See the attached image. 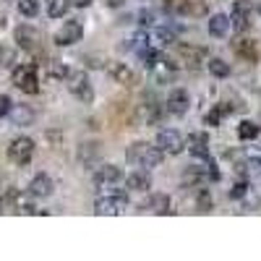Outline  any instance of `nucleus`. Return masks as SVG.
<instances>
[{
	"mask_svg": "<svg viewBox=\"0 0 261 261\" xmlns=\"http://www.w3.org/2000/svg\"><path fill=\"white\" fill-rule=\"evenodd\" d=\"M162 157H165V151L154 144H146V141H136V144H130L125 149V160L130 165H136V167H144V170H151V167H160L162 165Z\"/></svg>",
	"mask_w": 261,
	"mask_h": 261,
	"instance_id": "f257e3e1",
	"label": "nucleus"
},
{
	"mask_svg": "<svg viewBox=\"0 0 261 261\" xmlns=\"http://www.w3.org/2000/svg\"><path fill=\"white\" fill-rule=\"evenodd\" d=\"M128 201H130V193H128V191H123V188H110V193L99 196V199L94 201V214H99V217H118V214H125Z\"/></svg>",
	"mask_w": 261,
	"mask_h": 261,
	"instance_id": "f03ea898",
	"label": "nucleus"
},
{
	"mask_svg": "<svg viewBox=\"0 0 261 261\" xmlns=\"http://www.w3.org/2000/svg\"><path fill=\"white\" fill-rule=\"evenodd\" d=\"M11 81H13L16 89H21L24 94H37V92H39V79H37V65H34V63L16 65Z\"/></svg>",
	"mask_w": 261,
	"mask_h": 261,
	"instance_id": "7ed1b4c3",
	"label": "nucleus"
},
{
	"mask_svg": "<svg viewBox=\"0 0 261 261\" xmlns=\"http://www.w3.org/2000/svg\"><path fill=\"white\" fill-rule=\"evenodd\" d=\"M65 86H68V92L76 99H81L86 105L94 99V89H92V81H89V73L86 71H71L68 79H65Z\"/></svg>",
	"mask_w": 261,
	"mask_h": 261,
	"instance_id": "20e7f679",
	"label": "nucleus"
},
{
	"mask_svg": "<svg viewBox=\"0 0 261 261\" xmlns=\"http://www.w3.org/2000/svg\"><path fill=\"white\" fill-rule=\"evenodd\" d=\"M34 157V141L29 136H16L11 144H8V160L16 165V167H24L29 165Z\"/></svg>",
	"mask_w": 261,
	"mask_h": 261,
	"instance_id": "39448f33",
	"label": "nucleus"
},
{
	"mask_svg": "<svg viewBox=\"0 0 261 261\" xmlns=\"http://www.w3.org/2000/svg\"><path fill=\"white\" fill-rule=\"evenodd\" d=\"M157 146L165 151V154H170V157H178L180 151L188 149V146H186V136L180 134V130H175V128H165V130H160Z\"/></svg>",
	"mask_w": 261,
	"mask_h": 261,
	"instance_id": "423d86ee",
	"label": "nucleus"
},
{
	"mask_svg": "<svg viewBox=\"0 0 261 261\" xmlns=\"http://www.w3.org/2000/svg\"><path fill=\"white\" fill-rule=\"evenodd\" d=\"M81 37H84V24L79 18H68L65 24L58 29V34H55V45L58 47H71V45H76V42H81Z\"/></svg>",
	"mask_w": 261,
	"mask_h": 261,
	"instance_id": "0eeeda50",
	"label": "nucleus"
},
{
	"mask_svg": "<svg viewBox=\"0 0 261 261\" xmlns=\"http://www.w3.org/2000/svg\"><path fill=\"white\" fill-rule=\"evenodd\" d=\"M149 73H151V81L154 84H170L172 79H175V73H178V65L172 63L170 58L160 55V60L149 68Z\"/></svg>",
	"mask_w": 261,
	"mask_h": 261,
	"instance_id": "6e6552de",
	"label": "nucleus"
},
{
	"mask_svg": "<svg viewBox=\"0 0 261 261\" xmlns=\"http://www.w3.org/2000/svg\"><path fill=\"white\" fill-rule=\"evenodd\" d=\"M39 42H42L39 29H34V27H29V24H21V27L16 29V45H18L21 50L34 53V50H39Z\"/></svg>",
	"mask_w": 261,
	"mask_h": 261,
	"instance_id": "1a4fd4ad",
	"label": "nucleus"
},
{
	"mask_svg": "<svg viewBox=\"0 0 261 261\" xmlns=\"http://www.w3.org/2000/svg\"><path fill=\"white\" fill-rule=\"evenodd\" d=\"M123 180V170L118 165H99L94 170V186L97 188H107V186H115Z\"/></svg>",
	"mask_w": 261,
	"mask_h": 261,
	"instance_id": "9d476101",
	"label": "nucleus"
},
{
	"mask_svg": "<svg viewBox=\"0 0 261 261\" xmlns=\"http://www.w3.org/2000/svg\"><path fill=\"white\" fill-rule=\"evenodd\" d=\"M230 24L235 27V32H248L251 27V6L246 0H235L232 13H230Z\"/></svg>",
	"mask_w": 261,
	"mask_h": 261,
	"instance_id": "9b49d317",
	"label": "nucleus"
},
{
	"mask_svg": "<svg viewBox=\"0 0 261 261\" xmlns=\"http://www.w3.org/2000/svg\"><path fill=\"white\" fill-rule=\"evenodd\" d=\"M167 105V113L170 115H186L188 107H191V99H188V92L186 89H172L165 99Z\"/></svg>",
	"mask_w": 261,
	"mask_h": 261,
	"instance_id": "f8f14e48",
	"label": "nucleus"
},
{
	"mask_svg": "<svg viewBox=\"0 0 261 261\" xmlns=\"http://www.w3.org/2000/svg\"><path fill=\"white\" fill-rule=\"evenodd\" d=\"M34 199L37 196L29 191V193H24V191H11V204H13V209L18 212V214H37L39 209L34 206Z\"/></svg>",
	"mask_w": 261,
	"mask_h": 261,
	"instance_id": "ddd939ff",
	"label": "nucleus"
},
{
	"mask_svg": "<svg viewBox=\"0 0 261 261\" xmlns=\"http://www.w3.org/2000/svg\"><path fill=\"white\" fill-rule=\"evenodd\" d=\"M186 146H188V151H191V157L209 162V136H206V134H191L188 141H186Z\"/></svg>",
	"mask_w": 261,
	"mask_h": 261,
	"instance_id": "4468645a",
	"label": "nucleus"
},
{
	"mask_svg": "<svg viewBox=\"0 0 261 261\" xmlns=\"http://www.w3.org/2000/svg\"><path fill=\"white\" fill-rule=\"evenodd\" d=\"M167 11H175L180 16H204L206 6L201 0H175V3H167Z\"/></svg>",
	"mask_w": 261,
	"mask_h": 261,
	"instance_id": "2eb2a0df",
	"label": "nucleus"
},
{
	"mask_svg": "<svg viewBox=\"0 0 261 261\" xmlns=\"http://www.w3.org/2000/svg\"><path fill=\"white\" fill-rule=\"evenodd\" d=\"M29 191L37 196V199H47V196H53V191H55V180L47 175V172H39V175L32 178Z\"/></svg>",
	"mask_w": 261,
	"mask_h": 261,
	"instance_id": "dca6fc26",
	"label": "nucleus"
},
{
	"mask_svg": "<svg viewBox=\"0 0 261 261\" xmlns=\"http://www.w3.org/2000/svg\"><path fill=\"white\" fill-rule=\"evenodd\" d=\"M141 212H151V214H170V196L167 193H151V199H146L141 204Z\"/></svg>",
	"mask_w": 261,
	"mask_h": 261,
	"instance_id": "f3484780",
	"label": "nucleus"
},
{
	"mask_svg": "<svg viewBox=\"0 0 261 261\" xmlns=\"http://www.w3.org/2000/svg\"><path fill=\"white\" fill-rule=\"evenodd\" d=\"M107 73H110V79L120 86H130V84H136V73L128 68L125 63H113L110 68H107Z\"/></svg>",
	"mask_w": 261,
	"mask_h": 261,
	"instance_id": "a211bd4d",
	"label": "nucleus"
},
{
	"mask_svg": "<svg viewBox=\"0 0 261 261\" xmlns=\"http://www.w3.org/2000/svg\"><path fill=\"white\" fill-rule=\"evenodd\" d=\"M125 186L130 188V191H141V193H146L149 188H151V178H149V170H134L130 175L125 178Z\"/></svg>",
	"mask_w": 261,
	"mask_h": 261,
	"instance_id": "6ab92c4d",
	"label": "nucleus"
},
{
	"mask_svg": "<svg viewBox=\"0 0 261 261\" xmlns=\"http://www.w3.org/2000/svg\"><path fill=\"white\" fill-rule=\"evenodd\" d=\"M230 16H225V13H214L212 18H209V34L214 37V39H225L227 37V32H230Z\"/></svg>",
	"mask_w": 261,
	"mask_h": 261,
	"instance_id": "aec40b11",
	"label": "nucleus"
},
{
	"mask_svg": "<svg viewBox=\"0 0 261 261\" xmlns=\"http://www.w3.org/2000/svg\"><path fill=\"white\" fill-rule=\"evenodd\" d=\"M139 123L141 125H154V123H160V118H162V113H160V105L157 102H144V105H139Z\"/></svg>",
	"mask_w": 261,
	"mask_h": 261,
	"instance_id": "412c9836",
	"label": "nucleus"
},
{
	"mask_svg": "<svg viewBox=\"0 0 261 261\" xmlns=\"http://www.w3.org/2000/svg\"><path fill=\"white\" fill-rule=\"evenodd\" d=\"M178 53H180V58H183V63L188 65V68H201V63H204V50L201 47H191V45H180L178 47Z\"/></svg>",
	"mask_w": 261,
	"mask_h": 261,
	"instance_id": "4be33fe9",
	"label": "nucleus"
},
{
	"mask_svg": "<svg viewBox=\"0 0 261 261\" xmlns=\"http://www.w3.org/2000/svg\"><path fill=\"white\" fill-rule=\"evenodd\" d=\"M232 50H235L238 58H243L248 63H256L258 60V50H256V42L253 39H238L235 45H232Z\"/></svg>",
	"mask_w": 261,
	"mask_h": 261,
	"instance_id": "5701e85b",
	"label": "nucleus"
},
{
	"mask_svg": "<svg viewBox=\"0 0 261 261\" xmlns=\"http://www.w3.org/2000/svg\"><path fill=\"white\" fill-rule=\"evenodd\" d=\"M204 180H209V172L199 165H191L183 170V186H201Z\"/></svg>",
	"mask_w": 261,
	"mask_h": 261,
	"instance_id": "b1692460",
	"label": "nucleus"
},
{
	"mask_svg": "<svg viewBox=\"0 0 261 261\" xmlns=\"http://www.w3.org/2000/svg\"><path fill=\"white\" fill-rule=\"evenodd\" d=\"M149 37L154 39V45H157V47H167V45H172V42L178 39V34L172 32V27H154Z\"/></svg>",
	"mask_w": 261,
	"mask_h": 261,
	"instance_id": "393cba45",
	"label": "nucleus"
},
{
	"mask_svg": "<svg viewBox=\"0 0 261 261\" xmlns=\"http://www.w3.org/2000/svg\"><path fill=\"white\" fill-rule=\"evenodd\" d=\"M11 120L16 125H29L34 120V110L27 105H13V110H11Z\"/></svg>",
	"mask_w": 261,
	"mask_h": 261,
	"instance_id": "a878e982",
	"label": "nucleus"
},
{
	"mask_svg": "<svg viewBox=\"0 0 261 261\" xmlns=\"http://www.w3.org/2000/svg\"><path fill=\"white\" fill-rule=\"evenodd\" d=\"M227 113H232V102H225V105H220V107H214L212 113H206L204 123H206V125H220Z\"/></svg>",
	"mask_w": 261,
	"mask_h": 261,
	"instance_id": "bb28decb",
	"label": "nucleus"
},
{
	"mask_svg": "<svg viewBox=\"0 0 261 261\" xmlns=\"http://www.w3.org/2000/svg\"><path fill=\"white\" fill-rule=\"evenodd\" d=\"M71 73V68L65 65L63 60H47V76L50 79H58V81H65Z\"/></svg>",
	"mask_w": 261,
	"mask_h": 261,
	"instance_id": "cd10ccee",
	"label": "nucleus"
},
{
	"mask_svg": "<svg viewBox=\"0 0 261 261\" xmlns=\"http://www.w3.org/2000/svg\"><path fill=\"white\" fill-rule=\"evenodd\" d=\"M258 134H261V128L253 120H243L241 125H238V139H241V141H253Z\"/></svg>",
	"mask_w": 261,
	"mask_h": 261,
	"instance_id": "c85d7f7f",
	"label": "nucleus"
},
{
	"mask_svg": "<svg viewBox=\"0 0 261 261\" xmlns=\"http://www.w3.org/2000/svg\"><path fill=\"white\" fill-rule=\"evenodd\" d=\"M209 65H206V68H209V73L214 76V79H227L230 76V65L222 60V58H212V60H206Z\"/></svg>",
	"mask_w": 261,
	"mask_h": 261,
	"instance_id": "c756f323",
	"label": "nucleus"
},
{
	"mask_svg": "<svg viewBox=\"0 0 261 261\" xmlns=\"http://www.w3.org/2000/svg\"><path fill=\"white\" fill-rule=\"evenodd\" d=\"M68 6L71 0H47V16L50 18H63L68 13Z\"/></svg>",
	"mask_w": 261,
	"mask_h": 261,
	"instance_id": "7c9ffc66",
	"label": "nucleus"
},
{
	"mask_svg": "<svg viewBox=\"0 0 261 261\" xmlns=\"http://www.w3.org/2000/svg\"><path fill=\"white\" fill-rule=\"evenodd\" d=\"M99 157V144H81V149H79V160L84 162V165H89V162H94Z\"/></svg>",
	"mask_w": 261,
	"mask_h": 261,
	"instance_id": "2f4dec72",
	"label": "nucleus"
},
{
	"mask_svg": "<svg viewBox=\"0 0 261 261\" xmlns=\"http://www.w3.org/2000/svg\"><path fill=\"white\" fill-rule=\"evenodd\" d=\"M16 8L21 16H27V18H34L39 13V0H16Z\"/></svg>",
	"mask_w": 261,
	"mask_h": 261,
	"instance_id": "473e14b6",
	"label": "nucleus"
},
{
	"mask_svg": "<svg viewBox=\"0 0 261 261\" xmlns=\"http://www.w3.org/2000/svg\"><path fill=\"white\" fill-rule=\"evenodd\" d=\"M149 47H151V39H149V34H146V32H139V34L134 37V42H130V50L139 53V55H144Z\"/></svg>",
	"mask_w": 261,
	"mask_h": 261,
	"instance_id": "72a5a7b5",
	"label": "nucleus"
},
{
	"mask_svg": "<svg viewBox=\"0 0 261 261\" xmlns=\"http://www.w3.org/2000/svg\"><path fill=\"white\" fill-rule=\"evenodd\" d=\"M199 212H212V196H209V191L204 188V191H199Z\"/></svg>",
	"mask_w": 261,
	"mask_h": 261,
	"instance_id": "f704fd0d",
	"label": "nucleus"
},
{
	"mask_svg": "<svg viewBox=\"0 0 261 261\" xmlns=\"http://www.w3.org/2000/svg\"><path fill=\"white\" fill-rule=\"evenodd\" d=\"M246 191H248V183H246V180H238V183L230 188V199H243Z\"/></svg>",
	"mask_w": 261,
	"mask_h": 261,
	"instance_id": "c9c22d12",
	"label": "nucleus"
},
{
	"mask_svg": "<svg viewBox=\"0 0 261 261\" xmlns=\"http://www.w3.org/2000/svg\"><path fill=\"white\" fill-rule=\"evenodd\" d=\"M11 110H13V99L8 94H3V97H0V118L11 115Z\"/></svg>",
	"mask_w": 261,
	"mask_h": 261,
	"instance_id": "e433bc0d",
	"label": "nucleus"
},
{
	"mask_svg": "<svg viewBox=\"0 0 261 261\" xmlns=\"http://www.w3.org/2000/svg\"><path fill=\"white\" fill-rule=\"evenodd\" d=\"M13 58H16V53L13 50H0V65H13Z\"/></svg>",
	"mask_w": 261,
	"mask_h": 261,
	"instance_id": "4c0bfd02",
	"label": "nucleus"
},
{
	"mask_svg": "<svg viewBox=\"0 0 261 261\" xmlns=\"http://www.w3.org/2000/svg\"><path fill=\"white\" fill-rule=\"evenodd\" d=\"M206 172H209V180L212 183H217V180H220V170H217V165L209 160V165H206Z\"/></svg>",
	"mask_w": 261,
	"mask_h": 261,
	"instance_id": "58836bf2",
	"label": "nucleus"
},
{
	"mask_svg": "<svg viewBox=\"0 0 261 261\" xmlns=\"http://www.w3.org/2000/svg\"><path fill=\"white\" fill-rule=\"evenodd\" d=\"M139 18H141V21H139V24H144V27H149V24H151V21H154V13H151L149 8H144V11L139 13Z\"/></svg>",
	"mask_w": 261,
	"mask_h": 261,
	"instance_id": "ea45409f",
	"label": "nucleus"
},
{
	"mask_svg": "<svg viewBox=\"0 0 261 261\" xmlns=\"http://www.w3.org/2000/svg\"><path fill=\"white\" fill-rule=\"evenodd\" d=\"M89 3L92 0H71V6H76V8H89Z\"/></svg>",
	"mask_w": 261,
	"mask_h": 261,
	"instance_id": "a19ab883",
	"label": "nucleus"
},
{
	"mask_svg": "<svg viewBox=\"0 0 261 261\" xmlns=\"http://www.w3.org/2000/svg\"><path fill=\"white\" fill-rule=\"evenodd\" d=\"M0 212H3V199H0Z\"/></svg>",
	"mask_w": 261,
	"mask_h": 261,
	"instance_id": "79ce46f5",
	"label": "nucleus"
},
{
	"mask_svg": "<svg viewBox=\"0 0 261 261\" xmlns=\"http://www.w3.org/2000/svg\"><path fill=\"white\" fill-rule=\"evenodd\" d=\"M256 11H258V16H261V3H258V8H256Z\"/></svg>",
	"mask_w": 261,
	"mask_h": 261,
	"instance_id": "37998d69",
	"label": "nucleus"
}]
</instances>
